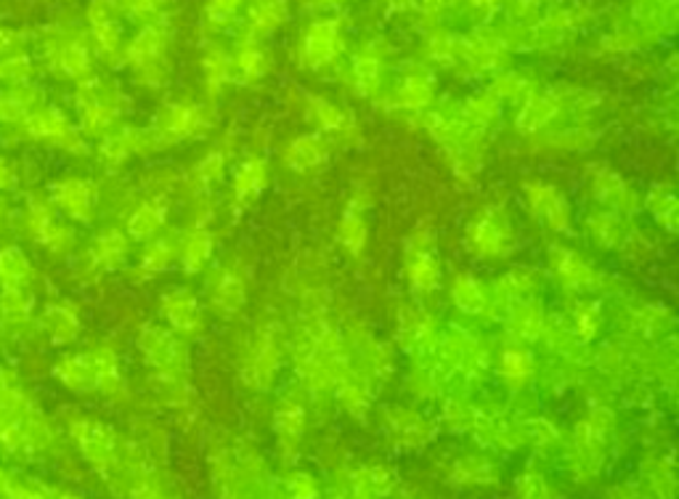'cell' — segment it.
I'll return each instance as SVG.
<instances>
[{
	"instance_id": "obj_1",
	"label": "cell",
	"mask_w": 679,
	"mask_h": 499,
	"mask_svg": "<svg viewBox=\"0 0 679 499\" xmlns=\"http://www.w3.org/2000/svg\"><path fill=\"white\" fill-rule=\"evenodd\" d=\"M613 430V415L608 409H595L574 436V471L582 478L595 476L606 460L608 436Z\"/></svg>"
},
{
	"instance_id": "obj_2",
	"label": "cell",
	"mask_w": 679,
	"mask_h": 499,
	"mask_svg": "<svg viewBox=\"0 0 679 499\" xmlns=\"http://www.w3.org/2000/svg\"><path fill=\"white\" fill-rule=\"evenodd\" d=\"M340 51H343V37H340V24L335 19L311 24L303 37V61L308 67L332 65Z\"/></svg>"
},
{
	"instance_id": "obj_3",
	"label": "cell",
	"mask_w": 679,
	"mask_h": 499,
	"mask_svg": "<svg viewBox=\"0 0 679 499\" xmlns=\"http://www.w3.org/2000/svg\"><path fill=\"white\" fill-rule=\"evenodd\" d=\"M408 279L417 290H433L438 285V260L433 253V240L427 232H419L408 250Z\"/></svg>"
},
{
	"instance_id": "obj_4",
	"label": "cell",
	"mask_w": 679,
	"mask_h": 499,
	"mask_svg": "<svg viewBox=\"0 0 679 499\" xmlns=\"http://www.w3.org/2000/svg\"><path fill=\"white\" fill-rule=\"evenodd\" d=\"M130 56H134L136 67H141L147 78H152V83H160V78L165 74V61H162V56H165V33L157 27L143 30L134 43V54Z\"/></svg>"
},
{
	"instance_id": "obj_5",
	"label": "cell",
	"mask_w": 679,
	"mask_h": 499,
	"mask_svg": "<svg viewBox=\"0 0 679 499\" xmlns=\"http://www.w3.org/2000/svg\"><path fill=\"white\" fill-rule=\"evenodd\" d=\"M470 240H473V247L477 253L496 255L502 253V247L507 245L509 240V223L505 221V216L499 210H492V213L481 216L470 229Z\"/></svg>"
},
{
	"instance_id": "obj_6",
	"label": "cell",
	"mask_w": 679,
	"mask_h": 499,
	"mask_svg": "<svg viewBox=\"0 0 679 499\" xmlns=\"http://www.w3.org/2000/svg\"><path fill=\"white\" fill-rule=\"evenodd\" d=\"M528 202L544 218L546 223L557 229V232H568V205L557 195L552 186L546 184H531L528 186Z\"/></svg>"
},
{
	"instance_id": "obj_7",
	"label": "cell",
	"mask_w": 679,
	"mask_h": 499,
	"mask_svg": "<svg viewBox=\"0 0 679 499\" xmlns=\"http://www.w3.org/2000/svg\"><path fill=\"white\" fill-rule=\"evenodd\" d=\"M287 19V0H255L248 14L250 40L274 33Z\"/></svg>"
},
{
	"instance_id": "obj_8",
	"label": "cell",
	"mask_w": 679,
	"mask_h": 499,
	"mask_svg": "<svg viewBox=\"0 0 679 499\" xmlns=\"http://www.w3.org/2000/svg\"><path fill=\"white\" fill-rule=\"evenodd\" d=\"M274 430H276V436H279L281 449H285L287 454L295 452L306 430L303 407H298V404H292V402L281 404L274 415Z\"/></svg>"
},
{
	"instance_id": "obj_9",
	"label": "cell",
	"mask_w": 679,
	"mask_h": 499,
	"mask_svg": "<svg viewBox=\"0 0 679 499\" xmlns=\"http://www.w3.org/2000/svg\"><path fill=\"white\" fill-rule=\"evenodd\" d=\"M205 125H207L205 112L199 107H192V104L170 107L165 120H162V128H165L168 136H173V139H188V136H197Z\"/></svg>"
},
{
	"instance_id": "obj_10",
	"label": "cell",
	"mask_w": 679,
	"mask_h": 499,
	"mask_svg": "<svg viewBox=\"0 0 679 499\" xmlns=\"http://www.w3.org/2000/svg\"><path fill=\"white\" fill-rule=\"evenodd\" d=\"M276 364H279V353H276L274 340L266 335V338H261V343H257L253 357H250L248 380L255 385V388H266V385L272 383Z\"/></svg>"
},
{
	"instance_id": "obj_11",
	"label": "cell",
	"mask_w": 679,
	"mask_h": 499,
	"mask_svg": "<svg viewBox=\"0 0 679 499\" xmlns=\"http://www.w3.org/2000/svg\"><path fill=\"white\" fill-rule=\"evenodd\" d=\"M391 430L401 446L427 444V426L423 417H417L414 411H406V409L391 411Z\"/></svg>"
},
{
	"instance_id": "obj_12",
	"label": "cell",
	"mask_w": 679,
	"mask_h": 499,
	"mask_svg": "<svg viewBox=\"0 0 679 499\" xmlns=\"http://www.w3.org/2000/svg\"><path fill=\"white\" fill-rule=\"evenodd\" d=\"M326 160V147L319 136H303V139L292 141L287 149V162L295 171H311L319 167Z\"/></svg>"
},
{
	"instance_id": "obj_13",
	"label": "cell",
	"mask_w": 679,
	"mask_h": 499,
	"mask_svg": "<svg viewBox=\"0 0 679 499\" xmlns=\"http://www.w3.org/2000/svg\"><path fill=\"white\" fill-rule=\"evenodd\" d=\"M380 72H382V61L380 54L375 51V46H367L364 51H358L354 61V78H356V89L364 93V96H372V93L380 89Z\"/></svg>"
},
{
	"instance_id": "obj_14",
	"label": "cell",
	"mask_w": 679,
	"mask_h": 499,
	"mask_svg": "<svg viewBox=\"0 0 679 499\" xmlns=\"http://www.w3.org/2000/svg\"><path fill=\"white\" fill-rule=\"evenodd\" d=\"M451 478L462 486H492L496 484V478H499V473H496V467L488 463V460L464 457L454 465Z\"/></svg>"
},
{
	"instance_id": "obj_15",
	"label": "cell",
	"mask_w": 679,
	"mask_h": 499,
	"mask_svg": "<svg viewBox=\"0 0 679 499\" xmlns=\"http://www.w3.org/2000/svg\"><path fill=\"white\" fill-rule=\"evenodd\" d=\"M433 102V80L425 72L406 74L399 85V104L406 109H425Z\"/></svg>"
},
{
	"instance_id": "obj_16",
	"label": "cell",
	"mask_w": 679,
	"mask_h": 499,
	"mask_svg": "<svg viewBox=\"0 0 679 499\" xmlns=\"http://www.w3.org/2000/svg\"><path fill=\"white\" fill-rule=\"evenodd\" d=\"M595 189L597 197L615 210H632L634 205H637V197L632 195V189H629L619 176H613V173H600Z\"/></svg>"
},
{
	"instance_id": "obj_17",
	"label": "cell",
	"mask_w": 679,
	"mask_h": 499,
	"mask_svg": "<svg viewBox=\"0 0 679 499\" xmlns=\"http://www.w3.org/2000/svg\"><path fill=\"white\" fill-rule=\"evenodd\" d=\"M231 65H234L239 78L261 80L268 70V56L261 46H257L255 40H250V43H244L242 48H239L234 59H231Z\"/></svg>"
},
{
	"instance_id": "obj_18",
	"label": "cell",
	"mask_w": 679,
	"mask_h": 499,
	"mask_svg": "<svg viewBox=\"0 0 679 499\" xmlns=\"http://www.w3.org/2000/svg\"><path fill=\"white\" fill-rule=\"evenodd\" d=\"M168 311H170L168 316L175 322V327H181L184 333H194V329H199V324H203L197 303H194V298L188 295L186 290H179L173 298H170Z\"/></svg>"
},
{
	"instance_id": "obj_19",
	"label": "cell",
	"mask_w": 679,
	"mask_h": 499,
	"mask_svg": "<svg viewBox=\"0 0 679 499\" xmlns=\"http://www.w3.org/2000/svg\"><path fill=\"white\" fill-rule=\"evenodd\" d=\"M231 72H234V65H231V56L221 51V48H210L205 56V80H207V91L218 93L226 83L231 80Z\"/></svg>"
},
{
	"instance_id": "obj_20",
	"label": "cell",
	"mask_w": 679,
	"mask_h": 499,
	"mask_svg": "<svg viewBox=\"0 0 679 499\" xmlns=\"http://www.w3.org/2000/svg\"><path fill=\"white\" fill-rule=\"evenodd\" d=\"M557 274H561V279L568 287H592L597 282L592 268L574 253L557 255Z\"/></svg>"
},
{
	"instance_id": "obj_21",
	"label": "cell",
	"mask_w": 679,
	"mask_h": 499,
	"mask_svg": "<svg viewBox=\"0 0 679 499\" xmlns=\"http://www.w3.org/2000/svg\"><path fill=\"white\" fill-rule=\"evenodd\" d=\"M263 184H266V165H263L261 160L244 162V165L237 171L234 189H237L239 199L255 197L257 192L263 189Z\"/></svg>"
},
{
	"instance_id": "obj_22",
	"label": "cell",
	"mask_w": 679,
	"mask_h": 499,
	"mask_svg": "<svg viewBox=\"0 0 679 499\" xmlns=\"http://www.w3.org/2000/svg\"><path fill=\"white\" fill-rule=\"evenodd\" d=\"M212 301H216L218 311H223V314H234L239 305L244 303L242 279H239L237 274H226V277H221V282L216 285V295H212Z\"/></svg>"
},
{
	"instance_id": "obj_23",
	"label": "cell",
	"mask_w": 679,
	"mask_h": 499,
	"mask_svg": "<svg viewBox=\"0 0 679 499\" xmlns=\"http://www.w3.org/2000/svg\"><path fill=\"white\" fill-rule=\"evenodd\" d=\"M454 301L459 309L468 311V314H481V311L486 309V292H483V287L477 285L475 279L462 277L454 285Z\"/></svg>"
},
{
	"instance_id": "obj_24",
	"label": "cell",
	"mask_w": 679,
	"mask_h": 499,
	"mask_svg": "<svg viewBox=\"0 0 679 499\" xmlns=\"http://www.w3.org/2000/svg\"><path fill=\"white\" fill-rule=\"evenodd\" d=\"M311 109H313V115H317V120L322 123L324 128L335 130V134H348V130L354 128L350 117L345 115L343 109L332 107V104L324 102V98H311Z\"/></svg>"
},
{
	"instance_id": "obj_25",
	"label": "cell",
	"mask_w": 679,
	"mask_h": 499,
	"mask_svg": "<svg viewBox=\"0 0 679 499\" xmlns=\"http://www.w3.org/2000/svg\"><path fill=\"white\" fill-rule=\"evenodd\" d=\"M513 327L520 338H537V335L544 329V320H542V314H539L537 305L523 303L513 314Z\"/></svg>"
},
{
	"instance_id": "obj_26",
	"label": "cell",
	"mask_w": 679,
	"mask_h": 499,
	"mask_svg": "<svg viewBox=\"0 0 679 499\" xmlns=\"http://www.w3.org/2000/svg\"><path fill=\"white\" fill-rule=\"evenodd\" d=\"M210 250H212V240L207 232H194L192 240L186 242L184 247V264L188 271H197L199 266L210 258Z\"/></svg>"
},
{
	"instance_id": "obj_27",
	"label": "cell",
	"mask_w": 679,
	"mask_h": 499,
	"mask_svg": "<svg viewBox=\"0 0 679 499\" xmlns=\"http://www.w3.org/2000/svg\"><path fill=\"white\" fill-rule=\"evenodd\" d=\"M533 372V359L528 353L507 351L505 353V378L509 385H523Z\"/></svg>"
},
{
	"instance_id": "obj_28",
	"label": "cell",
	"mask_w": 679,
	"mask_h": 499,
	"mask_svg": "<svg viewBox=\"0 0 679 499\" xmlns=\"http://www.w3.org/2000/svg\"><path fill=\"white\" fill-rule=\"evenodd\" d=\"M281 497L285 499H317L319 497L317 481H313L308 473H292V476H287L285 484H281Z\"/></svg>"
},
{
	"instance_id": "obj_29",
	"label": "cell",
	"mask_w": 679,
	"mask_h": 499,
	"mask_svg": "<svg viewBox=\"0 0 679 499\" xmlns=\"http://www.w3.org/2000/svg\"><path fill=\"white\" fill-rule=\"evenodd\" d=\"M340 240L350 253H361L364 242H367V227H364L361 216L348 213L343 218V229H340Z\"/></svg>"
},
{
	"instance_id": "obj_30",
	"label": "cell",
	"mask_w": 679,
	"mask_h": 499,
	"mask_svg": "<svg viewBox=\"0 0 679 499\" xmlns=\"http://www.w3.org/2000/svg\"><path fill=\"white\" fill-rule=\"evenodd\" d=\"M651 208L656 213L658 221L666 223L669 232H675V218H677V199L669 189H656L651 195Z\"/></svg>"
},
{
	"instance_id": "obj_31",
	"label": "cell",
	"mask_w": 679,
	"mask_h": 499,
	"mask_svg": "<svg viewBox=\"0 0 679 499\" xmlns=\"http://www.w3.org/2000/svg\"><path fill=\"white\" fill-rule=\"evenodd\" d=\"M518 495L520 499H555L552 486L539 473H526L518 478Z\"/></svg>"
},
{
	"instance_id": "obj_32",
	"label": "cell",
	"mask_w": 679,
	"mask_h": 499,
	"mask_svg": "<svg viewBox=\"0 0 679 499\" xmlns=\"http://www.w3.org/2000/svg\"><path fill=\"white\" fill-rule=\"evenodd\" d=\"M239 5H242V0H210L207 3V22L212 27H223V24H229L237 16Z\"/></svg>"
},
{
	"instance_id": "obj_33",
	"label": "cell",
	"mask_w": 679,
	"mask_h": 499,
	"mask_svg": "<svg viewBox=\"0 0 679 499\" xmlns=\"http://www.w3.org/2000/svg\"><path fill=\"white\" fill-rule=\"evenodd\" d=\"M651 486L658 491L661 499H675V473L666 463H656L651 467Z\"/></svg>"
},
{
	"instance_id": "obj_34",
	"label": "cell",
	"mask_w": 679,
	"mask_h": 499,
	"mask_svg": "<svg viewBox=\"0 0 679 499\" xmlns=\"http://www.w3.org/2000/svg\"><path fill=\"white\" fill-rule=\"evenodd\" d=\"M526 89H528V80L520 78V74H505V78L496 83V96L518 98Z\"/></svg>"
},
{
	"instance_id": "obj_35",
	"label": "cell",
	"mask_w": 679,
	"mask_h": 499,
	"mask_svg": "<svg viewBox=\"0 0 679 499\" xmlns=\"http://www.w3.org/2000/svg\"><path fill=\"white\" fill-rule=\"evenodd\" d=\"M221 171H223V158L221 154H210V158H207L203 165H199L197 176L203 178L205 184H212V181L221 176Z\"/></svg>"
},
{
	"instance_id": "obj_36",
	"label": "cell",
	"mask_w": 679,
	"mask_h": 499,
	"mask_svg": "<svg viewBox=\"0 0 679 499\" xmlns=\"http://www.w3.org/2000/svg\"><path fill=\"white\" fill-rule=\"evenodd\" d=\"M128 5L136 11V14L149 16V14H154L157 9H160L162 0H128Z\"/></svg>"
},
{
	"instance_id": "obj_37",
	"label": "cell",
	"mask_w": 679,
	"mask_h": 499,
	"mask_svg": "<svg viewBox=\"0 0 679 499\" xmlns=\"http://www.w3.org/2000/svg\"><path fill=\"white\" fill-rule=\"evenodd\" d=\"M611 499H637V495H634V489H629V486H621V489H615Z\"/></svg>"
},
{
	"instance_id": "obj_38",
	"label": "cell",
	"mask_w": 679,
	"mask_h": 499,
	"mask_svg": "<svg viewBox=\"0 0 679 499\" xmlns=\"http://www.w3.org/2000/svg\"><path fill=\"white\" fill-rule=\"evenodd\" d=\"M451 3H454V0H425V5H427V9H433V11L449 9Z\"/></svg>"
},
{
	"instance_id": "obj_39",
	"label": "cell",
	"mask_w": 679,
	"mask_h": 499,
	"mask_svg": "<svg viewBox=\"0 0 679 499\" xmlns=\"http://www.w3.org/2000/svg\"><path fill=\"white\" fill-rule=\"evenodd\" d=\"M475 5H481V9H488V5H494V3H499V0H473Z\"/></svg>"
},
{
	"instance_id": "obj_40",
	"label": "cell",
	"mask_w": 679,
	"mask_h": 499,
	"mask_svg": "<svg viewBox=\"0 0 679 499\" xmlns=\"http://www.w3.org/2000/svg\"><path fill=\"white\" fill-rule=\"evenodd\" d=\"M319 3H340V0H319Z\"/></svg>"
},
{
	"instance_id": "obj_41",
	"label": "cell",
	"mask_w": 679,
	"mask_h": 499,
	"mask_svg": "<svg viewBox=\"0 0 679 499\" xmlns=\"http://www.w3.org/2000/svg\"><path fill=\"white\" fill-rule=\"evenodd\" d=\"M401 499H417V497H401Z\"/></svg>"
}]
</instances>
